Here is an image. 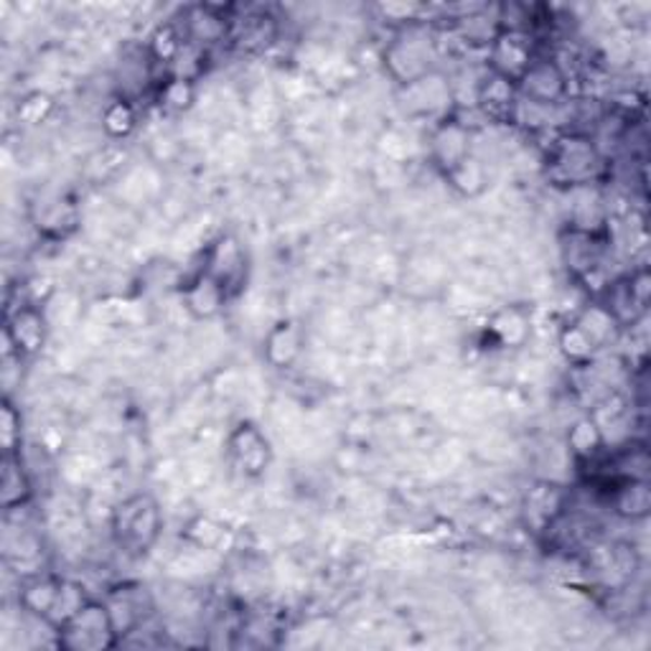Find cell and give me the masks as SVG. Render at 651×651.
Returning <instances> with one entry per match:
<instances>
[{"label": "cell", "instance_id": "1", "mask_svg": "<svg viewBox=\"0 0 651 651\" xmlns=\"http://www.w3.org/2000/svg\"><path fill=\"white\" fill-rule=\"evenodd\" d=\"M113 532L117 542L128 552H148L161 535L158 501L148 494H136V497L125 499L113 514Z\"/></svg>", "mask_w": 651, "mask_h": 651}, {"label": "cell", "instance_id": "2", "mask_svg": "<svg viewBox=\"0 0 651 651\" xmlns=\"http://www.w3.org/2000/svg\"><path fill=\"white\" fill-rule=\"evenodd\" d=\"M120 639L110 618L105 603L87 601L66 624L59 628V641L62 647L74 651H98L107 649Z\"/></svg>", "mask_w": 651, "mask_h": 651}, {"label": "cell", "instance_id": "3", "mask_svg": "<svg viewBox=\"0 0 651 651\" xmlns=\"http://www.w3.org/2000/svg\"><path fill=\"white\" fill-rule=\"evenodd\" d=\"M520 90V100L529 102L537 107H550L565 98L567 92V77L562 72V66L552 59H535L524 77L516 81Z\"/></svg>", "mask_w": 651, "mask_h": 651}, {"label": "cell", "instance_id": "4", "mask_svg": "<svg viewBox=\"0 0 651 651\" xmlns=\"http://www.w3.org/2000/svg\"><path fill=\"white\" fill-rule=\"evenodd\" d=\"M204 272H209L214 280L225 285V291L232 295L240 293L247 278V257H244L242 244L232 234H221L217 242L209 244L204 253Z\"/></svg>", "mask_w": 651, "mask_h": 651}, {"label": "cell", "instance_id": "5", "mask_svg": "<svg viewBox=\"0 0 651 651\" xmlns=\"http://www.w3.org/2000/svg\"><path fill=\"white\" fill-rule=\"evenodd\" d=\"M535 51L524 31H501L494 36L492 51H488V62H492V72L501 74V77L512 79L514 85L524 77V72L529 69L535 62Z\"/></svg>", "mask_w": 651, "mask_h": 651}, {"label": "cell", "instance_id": "6", "mask_svg": "<svg viewBox=\"0 0 651 651\" xmlns=\"http://www.w3.org/2000/svg\"><path fill=\"white\" fill-rule=\"evenodd\" d=\"M229 456L244 476H260L270 465V443L253 423H242L229 435Z\"/></svg>", "mask_w": 651, "mask_h": 651}, {"label": "cell", "instance_id": "7", "mask_svg": "<svg viewBox=\"0 0 651 651\" xmlns=\"http://www.w3.org/2000/svg\"><path fill=\"white\" fill-rule=\"evenodd\" d=\"M598 168L596 148L583 138H565L560 140L554 151V171L562 181L570 183H588L593 179Z\"/></svg>", "mask_w": 651, "mask_h": 651}, {"label": "cell", "instance_id": "8", "mask_svg": "<svg viewBox=\"0 0 651 651\" xmlns=\"http://www.w3.org/2000/svg\"><path fill=\"white\" fill-rule=\"evenodd\" d=\"M47 342V323L39 308L34 306H21L13 310L9 323H5V344L26 357H31Z\"/></svg>", "mask_w": 651, "mask_h": 651}, {"label": "cell", "instance_id": "9", "mask_svg": "<svg viewBox=\"0 0 651 651\" xmlns=\"http://www.w3.org/2000/svg\"><path fill=\"white\" fill-rule=\"evenodd\" d=\"M478 107L492 120H514L520 110V90L512 79L492 72L478 85Z\"/></svg>", "mask_w": 651, "mask_h": 651}, {"label": "cell", "instance_id": "10", "mask_svg": "<svg viewBox=\"0 0 651 651\" xmlns=\"http://www.w3.org/2000/svg\"><path fill=\"white\" fill-rule=\"evenodd\" d=\"M227 301L229 293L225 291V285L204 270L196 272L187 283V288H183V306H187L189 314L199 318V321L217 316L219 310L227 306Z\"/></svg>", "mask_w": 651, "mask_h": 651}, {"label": "cell", "instance_id": "11", "mask_svg": "<svg viewBox=\"0 0 651 651\" xmlns=\"http://www.w3.org/2000/svg\"><path fill=\"white\" fill-rule=\"evenodd\" d=\"M384 64L403 85H418L427 74V51L412 39H397L384 49Z\"/></svg>", "mask_w": 651, "mask_h": 651}, {"label": "cell", "instance_id": "12", "mask_svg": "<svg viewBox=\"0 0 651 651\" xmlns=\"http://www.w3.org/2000/svg\"><path fill=\"white\" fill-rule=\"evenodd\" d=\"M181 31L191 47L206 49L212 43L225 41L229 21L217 9H212V5H191V9L183 11Z\"/></svg>", "mask_w": 651, "mask_h": 651}, {"label": "cell", "instance_id": "13", "mask_svg": "<svg viewBox=\"0 0 651 651\" xmlns=\"http://www.w3.org/2000/svg\"><path fill=\"white\" fill-rule=\"evenodd\" d=\"M471 148H469V128L463 123L450 120L446 125H441L433 136V161L438 163V168L446 176L448 171L461 163L463 158H469Z\"/></svg>", "mask_w": 651, "mask_h": 651}, {"label": "cell", "instance_id": "14", "mask_svg": "<svg viewBox=\"0 0 651 651\" xmlns=\"http://www.w3.org/2000/svg\"><path fill=\"white\" fill-rule=\"evenodd\" d=\"M303 352V334L301 326L295 321H278L265 339V359L270 367L288 369L295 365V359Z\"/></svg>", "mask_w": 651, "mask_h": 651}, {"label": "cell", "instance_id": "15", "mask_svg": "<svg viewBox=\"0 0 651 651\" xmlns=\"http://www.w3.org/2000/svg\"><path fill=\"white\" fill-rule=\"evenodd\" d=\"M562 509H565V494L552 484H537L529 488L527 499H524V516L537 532L550 529Z\"/></svg>", "mask_w": 651, "mask_h": 651}, {"label": "cell", "instance_id": "16", "mask_svg": "<svg viewBox=\"0 0 651 651\" xmlns=\"http://www.w3.org/2000/svg\"><path fill=\"white\" fill-rule=\"evenodd\" d=\"M64 580L54 578V575H39V578L28 580L24 588H21V605L34 616L43 618L49 624L51 616H54L59 596H62Z\"/></svg>", "mask_w": 651, "mask_h": 651}, {"label": "cell", "instance_id": "17", "mask_svg": "<svg viewBox=\"0 0 651 651\" xmlns=\"http://www.w3.org/2000/svg\"><path fill=\"white\" fill-rule=\"evenodd\" d=\"M0 497H3V507L18 509L31 499V481L21 463L18 454H11L3 458V478H0Z\"/></svg>", "mask_w": 651, "mask_h": 651}, {"label": "cell", "instance_id": "18", "mask_svg": "<svg viewBox=\"0 0 651 651\" xmlns=\"http://www.w3.org/2000/svg\"><path fill=\"white\" fill-rule=\"evenodd\" d=\"M567 446L573 450V456L578 461H593L605 446L603 427L596 418H580L575 420L573 427L567 433Z\"/></svg>", "mask_w": 651, "mask_h": 651}, {"label": "cell", "instance_id": "19", "mask_svg": "<svg viewBox=\"0 0 651 651\" xmlns=\"http://www.w3.org/2000/svg\"><path fill=\"white\" fill-rule=\"evenodd\" d=\"M110 618H113V626L117 636H125L130 631H136V626L143 621V603H140V598H136V593L128 588L113 590L110 598L105 601Z\"/></svg>", "mask_w": 651, "mask_h": 651}, {"label": "cell", "instance_id": "20", "mask_svg": "<svg viewBox=\"0 0 651 651\" xmlns=\"http://www.w3.org/2000/svg\"><path fill=\"white\" fill-rule=\"evenodd\" d=\"M613 507L626 520H643L651 509V494L647 481H621L613 497Z\"/></svg>", "mask_w": 651, "mask_h": 651}, {"label": "cell", "instance_id": "21", "mask_svg": "<svg viewBox=\"0 0 651 651\" xmlns=\"http://www.w3.org/2000/svg\"><path fill=\"white\" fill-rule=\"evenodd\" d=\"M446 179H448L450 187H454L456 191H461L463 196L481 194V191H484L486 183H488L484 163H481L476 155H469V158H463L454 168V171L446 174Z\"/></svg>", "mask_w": 651, "mask_h": 651}, {"label": "cell", "instance_id": "22", "mask_svg": "<svg viewBox=\"0 0 651 651\" xmlns=\"http://www.w3.org/2000/svg\"><path fill=\"white\" fill-rule=\"evenodd\" d=\"M560 349L570 361H575V365H586V361L596 357L598 344L586 334V329L575 321V323H570L567 329H562Z\"/></svg>", "mask_w": 651, "mask_h": 651}, {"label": "cell", "instance_id": "23", "mask_svg": "<svg viewBox=\"0 0 651 651\" xmlns=\"http://www.w3.org/2000/svg\"><path fill=\"white\" fill-rule=\"evenodd\" d=\"M102 128L107 130L110 138H125L136 128V110L128 100L110 102L102 113Z\"/></svg>", "mask_w": 651, "mask_h": 651}, {"label": "cell", "instance_id": "24", "mask_svg": "<svg viewBox=\"0 0 651 651\" xmlns=\"http://www.w3.org/2000/svg\"><path fill=\"white\" fill-rule=\"evenodd\" d=\"M196 92H194V81L183 79V77H168L166 85H161V105L171 113H183V110L191 107Z\"/></svg>", "mask_w": 651, "mask_h": 651}, {"label": "cell", "instance_id": "25", "mask_svg": "<svg viewBox=\"0 0 651 651\" xmlns=\"http://www.w3.org/2000/svg\"><path fill=\"white\" fill-rule=\"evenodd\" d=\"M39 221V229H43L47 234H64L66 227H74V209L72 204L62 202V199H54V202L41 204V214L36 217Z\"/></svg>", "mask_w": 651, "mask_h": 651}, {"label": "cell", "instance_id": "26", "mask_svg": "<svg viewBox=\"0 0 651 651\" xmlns=\"http://www.w3.org/2000/svg\"><path fill=\"white\" fill-rule=\"evenodd\" d=\"M0 425H3V450L5 456L18 454L21 446V412L16 410V405L11 403V399H5L3 403V418H0Z\"/></svg>", "mask_w": 651, "mask_h": 651}, {"label": "cell", "instance_id": "27", "mask_svg": "<svg viewBox=\"0 0 651 651\" xmlns=\"http://www.w3.org/2000/svg\"><path fill=\"white\" fill-rule=\"evenodd\" d=\"M43 100H47V94H31V98H26L24 102H21L18 115L24 117V120H26L28 125L41 123L43 117H47L49 110H51V100H49L43 107H39V102H43Z\"/></svg>", "mask_w": 651, "mask_h": 651}, {"label": "cell", "instance_id": "28", "mask_svg": "<svg viewBox=\"0 0 651 651\" xmlns=\"http://www.w3.org/2000/svg\"><path fill=\"white\" fill-rule=\"evenodd\" d=\"M626 280H628V288H631L634 298L639 301L643 308H647V306H649V293H651V278H649V270H647V268L636 270L634 276H628Z\"/></svg>", "mask_w": 651, "mask_h": 651}]
</instances>
